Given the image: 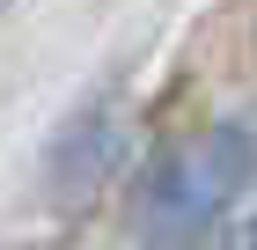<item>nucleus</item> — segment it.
Segmentation results:
<instances>
[{"mask_svg": "<svg viewBox=\"0 0 257 250\" xmlns=\"http://www.w3.org/2000/svg\"><path fill=\"white\" fill-rule=\"evenodd\" d=\"M228 250H257V213H250V221H242L235 235H228Z\"/></svg>", "mask_w": 257, "mask_h": 250, "instance_id": "obj_2", "label": "nucleus"}, {"mask_svg": "<svg viewBox=\"0 0 257 250\" xmlns=\"http://www.w3.org/2000/svg\"><path fill=\"white\" fill-rule=\"evenodd\" d=\"M235 177H242L235 133H213V140H198V147L169 154L155 170V184H147V199H140V235H147V243H184V235H198L220 213V199L235 192Z\"/></svg>", "mask_w": 257, "mask_h": 250, "instance_id": "obj_1", "label": "nucleus"}]
</instances>
